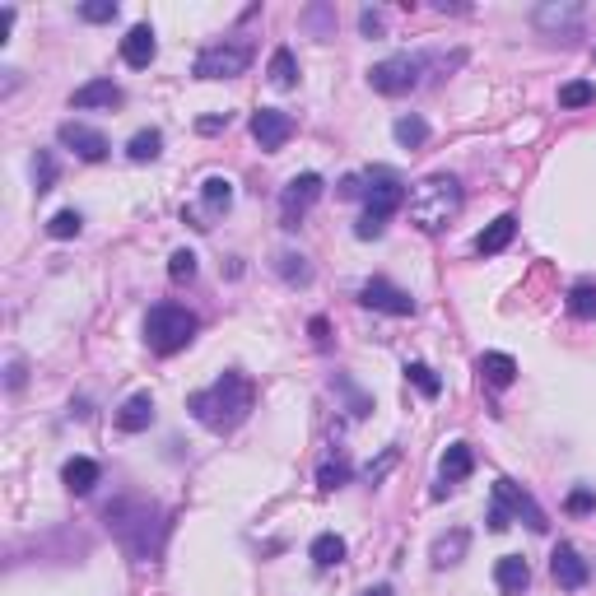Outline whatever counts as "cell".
<instances>
[{
  "label": "cell",
  "mask_w": 596,
  "mask_h": 596,
  "mask_svg": "<svg viewBox=\"0 0 596 596\" xmlns=\"http://www.w3.org/2000/svg\"><path fill=\"white\" fill-rule=\"evenodd\" d=\"M252 401H257V392H252V382H247L243 373H219L215 387L187 396V410L205 429L224 434V429H238V424L252 415Z\"/></svg>",
  "instance_id": "6da1fadb"
},
{
  "label": "cell",
  "mask_w": 596,
  "mask_h": 596,
  "mask_svg": "<svg viewBox=\"0 0 596 596\" xmlns=\"http://www.w3.org/2000/svg\"><path fill=\"white\" fill-rule=\"evenodd\" d=\"M406 378L415 382V387H420V392L429 396V401H434V396L443 392V378H438V373H434L429 364H406Z\"/></svg>",
  "instance_id": "4dcf8cb0"
},
{
  "label": "cell",
  "mask_w": 596,
  "mask_h": 596,
  "mask_svg": "<svg viewBox=\"0 0 596 596\" xmlns=\"http://www.w3.org/2000/svg\"><path fill=\"white\" fill-rule=\"evenodd\" d=\"M229 205H233V182H229V177H205V182H201V205H187L182 219H187L191 229L205 233V229H215L210 219L224 215Z\"/></svg>",
  "instance_id": "ba28073f"
},
{
  "label": "cell",
  "mask_w": 596,
  "mask_h": 596,
  "mask_svg": "<svg viewBox=\"0 0 596 596\" xmlns=\"http://www.w3.org/2000/svg\"><path fill=\"white\" fill-rule=\"evenodd\" d=\"M392 466H396V447H387V452H382V461H378V466H368V480L378 485V480H382V475H387V471H392Z\"/></svg>",
  "instance_id": "b9f144b4"
},
{
  "label": "cell",
  "mask_w": 596,
  "mask_h": 596,
  "mask_svg": "<svg viewBox=\"0 0 596 596\" xmlns=\"http://www.w3.org/2000/svg\"><path fill=\"white\" fill-rule=\"evenodd\" d=\"M368 210H364V219L354 224V238H382V229H387V219L406 205V187L396 182L392 173H373V187H368Z\"/></svg>",
  "instance_id": "5b68a950"
},
{
  "label": "cell",
  "mask_w": 596,
  "mask_h": 596,
  "mask_svg": "<svg viewBox=\"0 0 596 596\" xmlns=\"http://www.w3.org/2000/svg\"><path fill=\"white\" fill-rule=\"evenodd\" d=\"M475 471V452H471V443H447V452H443V461H438V475H443V485H438V499H443L452 485H461L466 475Z\"/></svg>",
  "instance_id": "9a60e30c"
},
{
  "label": "cell",
  "mask_w": 596,
  "mask_h": 596,
  "mask_svg": "<svg viewBox=\"0 0 596 596\" xmlns=\"http://www.w3.org/2000/svg\"><path fill=\"white\" fill-rule=\"evenodd\" d=\"M494 508H499L508 522H527L531 531L550 527V522H545V513L536 508V499H531L522 485H513V480H499V485H494Z\"/></svg>",
  "instance_id": "9c48e42d"
},
{
  "label": "cell",
  "mask_w": 596,
  "mask_h": 596,
  "mask_svg": "<svg viewBox=\"0 0 596 596\" xmlns=\"http://www.w3.org/2000/svg\"><path fill=\"white\" fill-rule=\"evenodd\" d=\"M159 154H163V136H159V131H136L131 145H126V159H131V163H154Z\"/></svg>",
  "instance_id": "484cf974"
},
{
  "label": "cell",
  "mask_w": 596,
  "mask_h": 596,
  "mask_svg": "<svg viewBox=\"0 0 596 596\" xmlns=\"http://www.w3.org/2000/svg\"><path fill=\"white\" fill-rule=\"evenodd\" d=\"M494 583H499L503 596H522L531 587V569L522 555H503L499 564H494Z\"/></svg>",
  "instance_id": "ffe728a7"
},
{
  "label": "cell",
  "mask_w": 596,
  "mask_h": 596,
  "mask_svg": "<svg viewBox=\"0 0 596 596\" xmlns=\"http://www.w3.org/2000/svg\"><path fill=\"white\" fill-rule=\"evenodd\" d=\"M10 28H14V10H0V42L10 38Z\"/></svg>",
  "instance_id": "ee69618b"
},
{
  "label": "cell",
  "mask_w": 596,
  "mask_h": 596,
  "mask_svg": "<svg viewBox=\"0 0 596 596\" xmlns=\"http://www.w3.org/2000/svg\"><path fill=\"white\" fill-rule=\"evenodd\" d=\"M80 19L84 24H112V19H117V0H84Z\"/></svg>",
  "instance_id": "e575fe53"
},
{
  "label": "cell",
  "mask_w": 596,
  "mask_h": 596,
  "mask_svg": "<svg viewBox=\"0 0 596 596\" xmlns=\"http://www.w3.org/2000/svg\"><path fill=\"white\" fill-rule=\"evenodd\" d=\"M336 392H345V401H350V415H368V410H373V401H368V396L359 392L350 378H340V373H336Z\"/></svg>",
  "instance_id": "8d00e7d4"
},
{
  "label": "cell",
  "mask_w": 596,
  "mask_h": 596,
  "mask_svg": "<svg viewBox=\"0 0 596 596\" xmlns=\"http://www.w3.org/2000/svg\"><path fill=\"white\" fill-rule=\"evenodd\" d=\"M196 336V312H187L182 303H159L145 317V345L154 354H177L187 350Z\"/></svg>",
  "instance_id": "277c9868"
},
{
  "label": "cell",
  "mask_w": 596,
  "mask_h": 596,
  "mask_svg": "<svg viewBox=\"0 0 596 596\" xmlns=\"http://www.w3.org/2000/svg\"><path fill=\"white\" fill-rule=\"evenodd\" d=\"M559 103L564 108H587V103H596V84L592 80H573L559 89Z\"/></svg>",
  "instance_id": "f546056e"
},
{
  "label": "cell",
  "mask_w": 596,
  "mask_h": 596,
  "mask_svg": "<svg viewBox=\"0 0 596 596\" xmlns=\"http://www.w3.org/2000/svg\"><path fill=\"white\" fill-rule=\"evenodd\" d=\"M70 108H80V112H89V108H122V89H117L112 80H89V84L75 89Z\"/></svg>",
  "instance_id": "d6986e66"
},
{
  "label": "cell",
  "mask_w": 596,
  "mask_h": 596,
  "mask_svg": "<svg viewBox=\"0 0 596 596\" xmlns=\"http://www.w3.org/2000/svg\"><path fill=\"white\" fill-rule=\"evenodd\" d=\"M312 564H317V569H336L340 559H345V541H340L336 531H322V536H317V541H312Z\"/></svg>",
  "instance_id": "d4e9b609"
},
{
  "label": "cell",
  "mask_w": 596,
  "mask_h": 596,
  "mask_svg": "<svg viewBox=\"0 0 596 596\" xmlns=\"http://www.w3.org/2000/svg\"><path fill=\"white\" fill-rule=\"evenodd\" d=\"M56 136H61V145L66 149H75L84 163H103L108 159V149H112L103 131H94V126H84V122H66Z\"/></svg>",
  "instance_id": "4fadbf2b"
},
{
  "label": "cell",
  "mask_w": 596,
  "mask_h": 596,
  "mask_svg": "<svg viewBox=\"0 0 596 596\" xmlns=\"http://www.w3.org/2000/svg\"><path fill=\"white\" fill-rule=\"evenodd\" d=\"M61 480H66L70 494H89V489L98 485V461H89V457H70V461H66V471H61Z\"/></svg>",
  "instance_id": "cb8c5ba5"
},
{
  "label": "cell",
  "mask_w": 596,
  "mask_h": 596,
  "mask_svg": "<svg viewBox=\"0 0 596 596\" xmlns=\"http://www.w3.org/2000/svg\"><path fill=\"white\" fill-rule=\"evenodd\" d=\"M345 480H350V461H345V457L322 461V471H317V485H322V489H340Z\"/></svg>",
  "instance_id": "836d02e7"
},
{
  "label": "cell",
  "mask_w": 596,
  "mask_h": 596,
  "mask_svg": "<svg viewBox=\"0 0 596 596\" xmlns=\"http://www.w3.org/2000/svg\"><path fill=\"white\" fill-rule=\"evenodd\" d=\"M289 136H294V117L280 108H261L252 112V140H257L266 154H275V149H285Z\"/></svg>",
  "instance_id": "8fae6325"
},
{
  "label": "cell",
  "mask_w": 596,
  "mask_h": 596,
  "mask_svg": "<svg viewBox=\"0 0 596 596\" xmlns=\"http://www.w3.org/2000/svg\"><path fill=\"white\" fill-rule=\"evenodd\" d=\"M550 578H555L559 587L578 592V587H587V559L578 555L573 545H559L555 555H550Z\"/></svg>",
  "instance_id": "2e32d148"
},
{
  "label": "cell",
  "mask_w": 596,
  "mask_h": 596,
  "mask_svg": "<svg viewBox=\"0 0 596 596\" xmlns=\"http://www.w3.org/2000/svg\"><path fill=\"white\" fill-rule=\"evenodd\" d=\"M294 80H298L294 52H289V47H275V52H271V84H275V89H289Z\"/></svg>",
  "instance_id": "f1b7e54d"
},
{
  "label": "cell",
  "mask_w": 596,
  "mask_h": 596,
  "mask_svg": "<svg viewBox=\"0 0 596 596\" xmlns=\"http://www.w3.org/2000/svg\"><path fill=\"white\" fill-rule=\"evenodd\" d=\"M10 387H24V364H19V359L10 364Z\"/></svg>",
  "instance_id": "bcb514c9"
},
{
  "label": "cell",
  "mask_w": 596,
  "mask_h": 596,
  "mask_svg": "<svg viewBox=\"0 0 596 596\" xmlns=\"http://www.w3.org/2000/svg\"><path fill=\"white\" fill-rule=\"evenodd\" d=\"M513 233H517V219L513 215H499L485 233H480V238H475V252H480V257H494V252H503V247L513 243Z\"/></svg>",
  "instance_id": "603a6c76"
},
{
  "label": "cell",
  "mask_w": 596,
  "mask_h": 596,
  "mask_svg": "<svg viewBox=\"0 0 596 596\" xmlns=\"http://www.w3.org/2000/svg\"><path fill=\"white\" fill-rule=\"evenodd\" d=\"M317 196H322V177H317V173L289 177L285 196H280V210H285V229H298V219H303L312 205H317Z\"/></svg>",
  "instance_id": "30bf717a"
},
{
  "label": "cell",
  "mask_w": 596,
  "mask_h": 596,
  "mask_svg": "<svg viewBox=\"0 0 596 596\" xmlns=\"http://www.w3.org/2000/svg\"><path fill=\"white\" fill-rule=\"evenodd\" d=\"M154 56H159L154 28H149V24H136V28H131V33L122 38V61H126L131 70H145L149 61H154Z\"/></svg>",
  "instance_id": "e0dca14e"
},
{
  "label": "cell",
  "mask_w": 596,
  "mask_h": 596,
  "mask_svg": "<svg viewBox=\"0 0 596 596\" xmlns=\"http://www.w3.org/2000/svg\"><path fill=\"white\" fill-rule=\"evenodd\" d=\"M368 84L387 98L410 94L420 84V56H387V61H378V66L368 70Z\"/></svg>",
  "instance_id": "52a82bcc"
},
{
  "label": "cell",
  "mask_w": 596,
  "mask_h": 596,
  "mask_svg": "<svg viewBox=\"0 0 596 596\" xmlns=\"http://www.w3.org/2000/svg\"><path fill=\"white\" fill-rule=\"evenodd\" d=\"M461 205H466V191H461L457 177H447V173H434V177H424V182H415L406 196L410 224H420L424 233L447 229V224L461 215Z\"/></svg>",
  "instance_id": "3957f363"
},
{
  "label": "cell",
  "mask_w": 596,
  "mask_h": 596,
  "mask_svg": "<svg viewBox=\"0 0 596 596\" xmlns=\"http://www.w3.org/2000/svg\"><path fill=\"white\" fill-rule=\"evenodd\" d=\"M103 517H108V527H112V536H117V545H122L136 564H149V559L159 555L163 513L149 499H117V503H108V513H103Z\"/></svg>",
  "instance_id": "7a4b0ae2"
},
{
  "label": "cell",
  "mask_w": 596,
  "mask_h": 596,
  "mask_svg": "<svg viewBox=\"0 0 596 596\" xmlns=\"http://www.w3.org/2000/svg\"><path fill=\"white\" fill-rule=\"evenodd\" d=\"M196 126H201L205 136H215V131H224V126H229V112H224V117H201Z\"/></svg>",
  "instance_id": "7bdbcfd3"
},
{
  "label": "cell",
  "mask_w": 596,
  "mask_h": 596,
  "mask_svg": "<svg viewBox=\"0 0 596 596\" xmlns=\"http://www.w3.org/2000/svg\"><path fill=\"white\" fill-rule=\"evenodd\" d=\"M569 312L578 317V322H592L596 317V285H578L569 294Z\"/></svg>",
  "instance_id": "1f68e13d"
},
{
  "label": "cell",
  "mask_w": 596,
  "mask_h": 596,
  "mask_svg": "<svg viewBox=\"0 0 596 596\" xmlns=\"http://www.w3.org/2000/svg\"><path fill=\"white\" fill-rule=\"evenodd\" d=\"M359 303L373 312H392V317H410V312H415V298H410L406 289L387 285V280H368V285L359 289Z\"/></svg>",
  "instance_id": "5bb4252c"
},
{
  "label": "cell",
  "mask_w": 596,
  "mask_h": 596,
  "mask_svg": "<svg viewBox=\"0 0 596 596\" xmlns=\"http://www.w3.org/2000/svg\"><path fill=\"white\" fill-rule=\"evenodd\" d=\"M466 545H471V531L466 527H452L447 536H438L434 541V569H452V564H461L466 559Z\"/></svg>",
  "instance_id": "44dd1931"
},
{
  "label": "cell",
  "mask_w": 596,
  "mask_h": 596,
  "mask_svg": "<svg viewBox=\"0 0 596 596\" xmlns=\"http://www.w3.org/2000/svg\"><path fill=\"white\" fill-rule=\"evenodd\" d=\"M480 378L489 382V387H513V378H517V359L513 354H499V350H489V354H480Z\"/></svg>",
  "instance_id": "7402d4cb"
},
{
  "label": "cell",
  "mask_w": 596,
  "mask_h": 596,
  "mask_svg": "<svg viewBox=\"0 0 596 596\" xmlns=\"http://www.w3.org/2000/svg\"><path fill=\"white\" fill-rule=\"evenodd\" d=\"M168 275H173L177 285L196 280V257H191V252H173V261H168Z\"/></svg>",
  "instance_id": "74e56055"
},
{
  "label": "cell",
  "mask_w": 596,
  "mask_h": 596,
  "mask_svg": "<svg viewBox=\"0 0 596 596\" xmlns=\"http://www.w3.org/2000/svg\"><path fill=\"white\" fill-rule=\"evenodd\" d=\"M392 136H396V145L415 149V145H424V140H429V122H424V117H396Z\"/></svg>",
  "instance_id": "83f0119b"
},
{
  "label": "cell",
  "mask_w": 596,
  "mask_h": 596,
  "mask_svg": "<svg viewBox=\"0 0 596 596\" xmlns=\"http://www.w3.org/2000/svg\"><path fill=\"white\" fill-rule=\"evenodd\" d=\"M312 340H317V345H326V322H322V317H312Z\"/></svg>",
  "instance_id": "f6af8a7d"
},
{
  "label": "cell",
  "mask_w": 596,
  "mask_h": 596,
  "mask_svg": "<svg viewBox=\"0 0 596 596\" xmlns=\"http://www.w3.org/2000/svg\"><path fill=\"white\" fill-rule=\"evenodd\" d=\"M80 229H84L80 210H61V215L47 219V233H52V238H80Z\"/></svg>",
  "instance_id": "d6a6232c"
},
{
  "label": "cell",
  "mask_w": 596,
  "mask_h": 596,
  "mask_svg": "<svg viewBox=\"0 0 596 596\" xmlns=\"http://www.w3.org/2000/svg\"><path fill=\"white\" fill-rule=\"evenodd\" d=\"M326 19H331V10H322V5H312V10L303 14V24L317 28V38H326V33H331V24H326Z\"/></svg>",
  "instance_id": "ab89813d"
},
{
  "label": "cell",
  "mask_w": 596,
  "mask_h": 596,
  "mask_svg": "<svg viewBox=\"0 0 596 596\" xmlns=\"http://www.w3.org/2000/svg\"><path fill=\"white\" fill-rule=\"evenodd\" d=\"M359 28H364V38H382V33H387V24H382L378 10H364V14H359Z\"/></svg>",
  "instance_id": "f35d334b"
},
{
  "label": "cell",
  "mask_w": 596,
  "mask_h": 596,
  "mask_svg": "<svg viewBox=\"0 0 596 596\" xmlns=\"http://www.w3.org/2000/svg\"><path fill=\"white\" fill-rule=\"evenodd\" d=\"M587 508H596V494H592V489H573V494H569V513H587Z\"/></svg>",
  "instance_id": "60d3db41"
},
{
  "label": "cell",
  "mask_w": 596,
  "mask_h": 596,
  "mask_svg": "<svg viewBox=\"0 0 596 596\" xmlns=\"http://www.w3.org/2000/svg\"><path fill=\"white\" fill-rule=\"evenodd\" d=\"M364 596H396V592H392V587H368Z\"/></svg>",
  "instance_id": "7dc6e473"
},
{
  "label": "cell",
  "mask_w": 596,
  "mask_h": 596,
  "mask_svg": "<svg viewBox=\"0 0 596 596\" xmlns=\"http://www.w3.org/2000/svg\"><path fill=\"white\" fill-rule=\"evenodd\" d=\"M149 424H154V396L149 392L126 396L122 410H117V429H122V434H145Z\"/></svg>",
  "instance_id": "ac0fdd59"
},
{
  "label": "cell",
  "mask_w": 596,
  "mask_h": 596,
  "mask_svg": "<svg viewBox=\"0 0 596 596\" xmlns=\"http://www.w3.org/2000/svg\"><path fill=\"white\" fill-rule=\"evenodd\" d=\"M33 182H38V196L52 191V182H56V159L47 149H38V159H33Z\"/></svg>",
  "instance_id": "d590c367"
},
{
  "label": "cell",
  "mask_w": 596,
  "mask_h": 596,
  "mask_svg": "<svg viewBox=\"0 0 596 596\" xmlns=\"http://www.w3.org/2000/svg\"><path fill=\"white\" fill-rule=\"evenodd\" d=\"M275 271H280V280H289V285H308L312 280L308 257H298V252H280V257H275Z\"/></svg>",
  "instance_id": "4316f807"
},
{
  "label": "cell",
  "mask_w": 596,
  "mask_h": 596,
  "mask_svg": "<svg viewBox=\"0 0 596 596\" xmlns=\"http://www.w3.org/2000/svg\"><path fill=\"white\" fill-rule=\"evenodd\" d=\"M252 66V52H247L243 42H215V47H205L196 56V80H233V75H243Z\"/></svg>",
  "instance_id": "8992f818"
},
{
  "label": "cell",
  "mask_w": 596,
  "mask_h": 596,
  "mask_svg": "<svg viewBox=\"0 0 596 596\" xmlns=\"http://www.w3.org/2000/svg\"><path fill=\"white\" fill-rule=\"evenodd\" d=\"M531 24L541 28V33H578L583 28V5L578 0H545V5H536V14H531Z\"/></svg>",
  "instance_id": "7c38bea8"
}]
</instances>
